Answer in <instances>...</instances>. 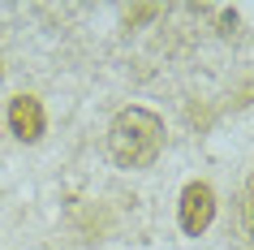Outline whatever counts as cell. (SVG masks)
I'll use <instances>...</instances> for the list:
<instances>
[{"mask_svg":"<svg viewBox=\"0 0 254 250\" xmlns=\"http://www.w3.org/2000/svg\"><path fill=\"white\" fill-rule=\"evenodd\" d=\"M177 220H181V233L198 237L211 229L215 220V194L207 181H190L186 190H181V203H177Z\"/></svg>","mask_w":254,"mask_h":250,"instance_id":"7a4b0ae2","label":"cell"},{"mask_svg":"<svg viewBox=\"0 0 254 250\" xmlns=\"http://www.w3.org/2000/svg\"><path fill=\"white\" fill-rule=\"evenodd\" d=\"M43 125H48V117H43V104L35 95H17L13 104H9V134H13L17 143H39Z\"/></svg>","mask_w":254,"mask_h":250,"instance_id":"3957f363","label":"cell"},{"mask_svg":"<svg viewBox=\"0 0 254 250\" xmlns=\"http://www.w3.org/2000/svg\"><path fill=\"white\" fill-rule=\"evenodd\" d=\"M164 151V117L151 108H121L108 125V156L117 168H151Z\"/></svg>","mask_w":254,"mask_h":250,"instance_id":"6da1fadb","label":"cell"},{"mask_svg":"<svg viewBox=\"0 0 254 250\" xmlns=\"http://www.w3.org/2000/svg\"><path fill=\"white\" fill-rule=\"evenodd\" d=\"M237 233L246 237V246H254V172L246 177V185L237 194Z\"/></svg>","mask_w":254,"mask_h":250,"instance_id":"277c9868","label":"cell"}]
</instances>
